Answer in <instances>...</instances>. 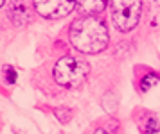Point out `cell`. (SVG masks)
<instances>
[{"label": "cell", "mask_w": 160, "mask_h": 134, "mask_svg": "<svg viewBox=\"0 0 160 134\" xmlns=\"http://www.w3.org/2000/svg\"><path fill=\"white\" fill-rule=\"evenodd\" d=\"M108 29L95 16H81L70 25V43L83 54H97L108 47Z\"/></svg>", "instance_id": "6da1fadb"}, {"label": "cell", "mask_w": 160, "mask_h": 134, "mask_svg": "<svg viewBox=\"0 0 160 134\" xmlns=\"http://www.w3.org/2000/svg\"><path fill=\"white\" fill-rule=\"evenodd\" d=\"M88 72H90V64L83 57L63 56L56 61L52 75H54V81L59 86H63V88H76V86H79L87 79Z\"/></svg>", "instance_id": "7a4b0ae2"}, {"label": "cell", "mask_w": 160, "mask_h": 134, "mask_svg": "<svg viewBox=\"0 0 160 134\" xmlns=\"http://www.w3.org/2000/svg\"><path fill=\"white\" fill-rule=\"evenodd\" d=\"M112 21L121 32H130L137 27L142 13V0H112Z\"/></svg>", "instance_id": "3957f363"}, {"label": "cell", "mask_w": 160, "mask_h": 134, "mask_svg": "<svg viewBox=\"0 0 160 134\" xmlns=\"http://www.w3.org/2000/svg\"><path fill=\"white\" fill-rule=\"evenodd\" d=\"M78 0H34V9L42 18L56 20L72 13Z\"/></svg>", "instance_id": "277c9868"}, {"label": "cell", "mask_w": 160, "mask_h": 134, "mask_svg": "<svg viewBox=\"0 0 160 134\" xmlns=\"http://www.w3.org/2000/svg\"><path fill=\"white\" fill-rule=\"evenodd\" d=\"M137 125L140 129V132L157 134L160 131V118L151 111H142L137 114Z\"/></svg>", "instance_id": "5b68a950"}, {"label": "cell", "mask_w": 160, "mask_h": 134, "mask_svg": "<svg viewBox=\"0 0 160 134\" xmlns=\"http://www.w3.org/2000/svg\"><path fill=\"white\" fill-rule=\"evenodd\" d=\"M9 20L13 21L15 25H23V23H27L31 20L29 16V7H25L23 4H15V6H11L9 9Z\"/></svg>", "instance_id": "8992f818"}, {"label": "cell", "mask_w": 160, "mask_h": 134, "mask_svg": "<svg viewBox=\"0 0 160 134\" xmlns=\"http://www.w3.org/2000/svg\"><path fill=\"white\" fill-rule=\"evenodd\" d=\"M78 6L85 11V13H101L104 7L108 6V0H78Z\"/></svg>", "instance_id": "52a82bcc"}, {"label": "cell", "mask_w": 160, "mask_h": 134, "mask_svg": "<svg viewBox=\"0 0 160 134\" xmlns=\"http://www.w3.org/2000/svg\"><path fill=\"white\" fill-rule=\"evenodd\" d=\"M160 82V79L155 75V73H148L144 79H142V82H140V90L142 91H148V90H151L153 86H157Z\"/></svg>", "instance_id": "ba28073f"}, {"label": "cell", "mask_w": 160, "mask_h": 134, "mask_svg": "<svg viewBox=\"0 0 160 134\" xmlns=\"http://www.w3.org/2000/svg\"><path fill=\"white\" fill-rule=\"evenodd\" d=\"M54 114H56V118L61 123H67V122H70V118H72V111L68 107H58V109H54Z\"/></svg>", "instance_id": "9c48e42d"}, {"label": "cell", "mask_w": 160, "mask_h": 134, "mask_svg": "<svg viewBox=\"0 0 160 134\" xmlns=\"http://www.w3.org/2000/svg\"><path fill=\"white\" fill-rule=\"evenodd\" d=\"M4 77L8 84H15L16 82V70L13 66H4Z\"/></svg>", "instance_id": "30bf717a"}, {"label": "cell", "mask_w": 160, "mask_h": 134, "mask_svg": "<svg viewBox=\"0 0 160 134\" xmlns=\"http://www.w3.org/2000/svg\"><path fill=\"white\" fill-rule=\"evenodd\" d=\"M95 134H108V132H106L104 129H97V131H95Z\"/></svg>", "instance_id": "8fae6325"}, {"label": "cell", "mask_w": 160, "mask_h": 134, "mask_svg": "<svg viewBox=\"0 0 160 134\" xmlns=\"http://www.w3.org/2000/svg\"><path fill=\"white\" fill-rule=\"evenodd\" d=\"M4 4H6V0H0V7L4 6Z\"/></svg>", "instance_id": "7c38bea8"}]
</instances>
